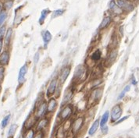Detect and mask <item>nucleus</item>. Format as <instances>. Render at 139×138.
Listing matches in <instances>:
<instances>
[{"label": "nucleus", "instance_id": "nucleus-3", "mask_svg": "<svg viewBox=\"0 0 139 138\" xmlns=\"http://www.w3.org/2000/svg\"><path fill=\"white\" fill-rule=\"evenodd\" d=\"M72 114H73V105L70 104H67L65 107L63 108V109L61 110L60 113V119L62 121H67L71 116Z\"/></svg>", "mask_w": 139, "mask_h": 138}, {"label": "nucleus", "instance_id": "nucleus-26", "mask_svg": "<svg viewBox=\"0 0 139 138\" xmlns=\"http://www.w3.org/2000/svg\"><path fill=\"white\" fill-rule=\"evenodd\" d=\"M64 13V10L63 9H56L55 10L53 13V16H52V18H56V17H58V16H60L63 14Z\"/></svg>", "mask_w": 139, "mask_h": 138}, {"label": "nucleus", "instance_id": "nucleus-2", "mask_svg": "<svg viewBox=\"0 0 139 138\" xmlns=\"http://www.w3.org/2000/svg\"><path fill=\"white\" fill-rule=\"evenodd\" d=\"M58 81H59V80L57 77L53 78L50 80V82L47 87V90H46V96L48 98H51L53 95L55 94V93L57 90V86H58V83H59Z\"/></svg>", "mask_w": 139, "mask_h": 138}, {"label": "nucleus", "instance_id": "nucleus-33", "mask_svg": "<svg viewBox=\"0 0 139 138\" xmlns=\"http://www.w3.org/2000/svg\"><path fill=\"white\" fill-rule=\"evenodd\" d=\"M128 118H129V116H124V117H123L121 119H118L116 123H115V125H117V124H119V123H122L123 121H124V120H126Z\"/></svg>", "mask_w": 139, "mask_h": 138}, {"label": "nucleus", "instance_id": "nucleus-36", "mask_svg": "<svg viewBox=\"0 0 139 138\" xmlns=\"http://www.w3.org/2000/svg\"><path fill=\"white\" fill-rule=\"evenodd\" d=\"M102 133H103V134H107V133H108V127L105 126V127H102Z\"/></svg>", "mask_w": 139, "mask_h": 138}, {"label": "nucleus", "instance_id": "nucleus-20", "mask_svg": "<svg viewBox=\"0 0 139 138\" xmlns=\"http://www.w3.org/2000/svg\"><path fill=\"white\" fill-rule=\"evenodd\" d=\"M49 13H50V11H49V9H43V10L42 11L40 18H39V20H38V23H39L41 25L43 24V23L45 22V19L47 18V16H48V15L49 14Z\"/></svg>", "mask_w": 139, "mask_h": 138}, {"label": "nucleus", "instance_id": "nucleus-18", "mask_svg": "<svg viewBox=\"0 0 139 138\" xmlns=\"http://www.w3.org/2000/svg\"><path fill=\"white\" fill-rule=\"evenodd\" d=\"M99 119H96L93 123H92V125H91V127H90V129H89V130H88V135L89 136H92V135H94L95 133H96V131L98 130V128H99Z\"/></svg>", "mask_w": 139, "mask_h": 138}, {"label": "nucleus", "instance_id": "nucleus-35", "mask_svg": "<svg viewBox=\"0 0 139 138\" xmlns=\"http://www.w3.org/2000/svg\"><path fill=\"white\" fill-rule=\"evenodd\" d=\"M3 44H4V41H3V39H2V40H0V54H1L2 52Z\"/></svg>", "mask_w": 139, "mask_h": 138}, {"label": "nucleus", "instance_id": "nucleus-22", "mask_svg": "<svg viewBox=\"0 0 139 138\" xmlns=\"http://www.w3.org/2000/svg\"><path fill=\"white\" fill-rule=\"evenodd\" d=\"M17 127H17L16 124H13V125L10 126V127H9V131H8V134H7L8 137L11 138L14 136V134H15L16 130H17Z\"/></svg>", "mask_w": 139, "mask_h": 138}, {"label": "nucleus", "instance_id": "nucleus-10", "mask_svg": "<svg viewBox=\"0 0 139 138\" xmlns=\"http://www.w3.org/2000/svg\"><path fill=\"white\" fill-rule=\"evenodd\" d=\"M27 71H28V65L25 63L20 67V69L19 70V74H18L19 84H23L25 82V76L27 73Z\"/></svg>", "mask_w": 139, "mask_h": 138}, {"label": "nucleus", "instance_id": "nucleus-16", "mask_svg": "<svg viewBox=\"0 0 139 138\" xmlns=\"http://www.w3.org/2000/svg\"><path fill=\"white\" fill-rule=\"evenodd\" d=\"M12 36H13V28L9 27L6 30L5 37L3 38V41H4L5 45L6 46H9L10 45V42H11V40H12Z\"/></svg>", "mask_w": 139, "mask_h": 138}, {"label": "nucleus", "instance_id": "nucleus-25", "mask_svg": "<svg viewBox=\"0 0 139 138\" xmlns=\"http://www.w3.org/2000/svg\"><path fill=\"white\" fill-rule=\"evenodd\" d=\"M34 131L32 129H28V130L25 132L23 138H34Z\"/></svg>", "mask_w": 139, "mask_h": 138}, {"label": "nucleus", "instance_id": "nucleus-38", "mask_svg": "<svg viewBox=\"0 0 139 138\" xmlns=\"http://www.w3.org/2000/svg\"><path fill=\"white\" fill-rule=\"evenodd\" d=\"M132 77H133V79L131 80V83H132L133 85H137V80H136V79L135 78L134 76H133Z\"/></svg>", "mask_w": 139, "mask_h": 138}, {"label": "nucleus", "instance_id": "nucleus-30", "mask_svg": "<svg viewBox=\"0 0 139 138\" xmlns=\"http://www.w3.org/2000/svg\"><path fill=\"white\" fill-rule=\"evenodd\" d=\"M117 7V3L115 2V0H111L109 3V8L112 10H113L115 8Z\"/></svg>", "mask_w": 139, "mask_h": 138}, {"label": "nucleus", "instance_id": "nucleus-31", "mask_svg": "<svg viewBox=\"0 0 139 138\" xmlns=\"http://www.w3.org/2000/svg\"><path fill=\"white\" fill-rule=\"evenodd\" d=\"M39 59H40V53L38 52H37L34 56V64H37L39 61Z\"/></svg>", "mask_w": 139, "mask_h": 138}, {"label": "nucleus", "instance_id": "nucleus-24", "mask_svg": "<svg viewBox=\"0 0 139 138\" xmlns=\"http://www.w3.org/2000/svg\"><path fill=\"white\" fill-rule=\"evenodd\" d=\"M7 16H8V13L5 9H2L0 12V27L3 25L4 22L5 21L7 18Z\"/></svg>", "mask_w": 139, "mask_h": 138}, {"label": "nucleus", "instance_id": "nucleus-12", "mask_svg": "<svg viewBox=\"0 0 139 138\" xmlns=\"http://www.w3.org/2000/svg\"><path fill=\"white\" fill-rule=\"evenodd\" d=\"M57 108V101L54 98H49L47 102V113H53Z\"/></svg>", "mask_w": 139, "mask_h": 138}, {"label": "nucleus", "instance_id": "nucleus-37", "mask_svg": "<svg viewBox=\"0 0 139 138\" xmlns=\"http://www.w3.org/2000/svg\"><path fill=\"white\" fill-rule=\"evenodd\" d=\"M131 90V86L130 85H127L125 87H124V91L127 93V92H128L129 91Z\"/></svg>", "mask_w": 139, "mask_h": 138}, {"label": "nucleus", "instance_id": "nucleus-29", "mask_svg": "<svg viewBox=\"0 0 139 138\" xmlns=\"http://www.w3.org/2000/svg\"><path fill=\"white\" fill-rule=\"evenodd\" d=\"M5 67H2V66H0V82L2 83V80H4V77H5Z\"/></svg>", "mask_w": 139, "mask_h": 138}, {"label": "nucleus", "instance_id": "nucleus-40", "mask_svg": "<svg viewBox=\"0 0 139 138\" xmlns=\"http://www.w3.org/2000/svg\"><path fill=\"white\" fill-rule=\"evenodd\" d=\"M2 4L0 3V12H1L2 10Z\"/></svg>", "mask_w": 139, "mask_h": 138}, {"label": "nucleus", "instance_id": "nucleus-6", "mask_svg": "<svg viewBox=\"0 0 139 138\" xmlns=\"http://www.w3.org/2000/svg\"><path fill=\"white\" fill-rule=\"evenodd\" d=\"M84 124V118L83 117H79L77 119L74 120V122L72 123V133L75 135L79 133V131L81 130L82 127Z\"/></svg>", "mask_w": 139, "mask_h": 138}, {"label": "nucleus", "instance_id": "nucleus-42", "mask_svg": "<svg viewBox=\"0 0 139 138\" xmlns=\"http://www.w3.org/2000/svg\"><path fill=\"white\" fill-rule=\"evenodd\" d=\"M138 121L139 122V114H138Z\"/></svg>", "mask_w": 139, "mask_h": 138}, {"label": "nucleus", "instance_id": "nucleus-27", "mask_svg": "<svg viewBox=\"0 0 139 138\" xmlns=\"http://www.w3.org/2000/svg\"><path fill=\"white\" fill-rule=\"evenodd\" d=\"M4 8L5 10H8V9H10L12 8V6L13 5V0H9V1H6L5 3H4Z\"/></svg>", "mask_w": 139, "mask_h": 138}, {"label": "nucleus", "instance_id": "nucleus-14", "mask_svg": "<svg viewBox=\"0 0 139 138\" xmlns=\"http://www.w3.org/2000/svg\"><path fill=\"white\" fill-rule=\"evenodd\" d=\"M42 40H43V42H44V47L46 48L47 45L49 44V42L52 41L53 35L50 33V31L46 30V31H43V32L42 33Z\"/></svg>", "mask_w": 139, "mask_h": 138}, {"label": "nucleus", "instance_id": "nucleus-19", "mask_svg": "<svg viewBox=\"0 0 139 138\" xmlns=\"http://www.w3.org/2000/svg\"><path fill=\"white\" fill-rule=\"evenodd\" d=\"M109 112L106 111V112H104V114L102 115V116L101 118V120L99 122V126H101V127H105L106 124L107 123L108 120H109Z\"/></svg>", "mask_w": 139, "mask_h": 138}, {"label": "nucleus", "instance_id": "nucleus-7", "mask_svg": "<svg viewBox=\"0 0 139 138\" xmlns=\"http://www.w3.org/2000/svg\"><path fill=\"white\" fill-rule=\"evenodd\" d=\"M102 93H103V89L101 87H96L95 89H93V91L91 92V95H90V99L93 101V102H96L99 101L102 96Z\"/></svg>", "mask_w": 139, "mask_h": 138}, {"label": "nucleus", "instance_id": "nucleus-15", "mask_svg": "<svg viewBox=\"0 0 139 138\" xmlns=\"http://www.w3.org/2000/svg\"><path fill=\"white\" fill-rule=\"evenodd\" d=\"M111 22H112V19H111L110 16H106V17H104L102 19V20L99 27V31H102V30L107 28L110 25Z\"/></svg>", "mask_w": 139, "mask_h": 138}, {"label": "nucleus", "instance_id": "nucleus-28", "mask_svg": "<svg viewBox=\"0 0 139 138\" xmlns=\"http://www.w3.org/2000/svg\"><path fill=\"white\" fill-rule=\"evenodd\" d=\"M5 32H6V27L5 25H2L0 27V40H2L5 37Z\"/></svg>", "mask_w": 139, "mask_h": 138}, {"label": "nucleus", "instance_id": "nucleus-13", "mask_svg": "<svg viewBox=\"0 0 139 138\" xmlns=\"http://www.w3.org/2000/svg\"><path fill=\"white\" fill-rule=\"evenodd\" d=\"M49 119L46 117H42L37 123V127H36V130L38 131H43L45 127L49 125Z\"/></svg>", "mask_w": 139, "mask_h": 138}, {"label": "nucleus", "instance_id": "nucleus-17", "mask_svg": "<svg viewBox=\"0 0 139 138\" xmlns=\"http://www.w3.org/2000/svg\"><path fill=\"white\" fill-rule=\"evenodd\" d=\"M90 58L94 63L99 62L101 59V58H102V51L100 49H96L95 51H94L92 52V54L91 55Z\"/></svg>", "mask_w": 139, "mask_h": 138}, {"label": "nucleus", "instance_id": "nucleus-4", "mask_svg": "<svg viewBox=\"0 0 139 138\" xmlns=\"http://www.w3.org/2000/svg\"><path fill=\"white\" fill-rule=\"evenodd\" d=\"M122 109L120 105H116L111 110V121L112 123H116L118 119H120L122 116Z\"/></svg>", "mask_w": 139, "mask_h": 138}, {"label": "nucleus", "instance_id": "nucleus-5", "mask_svg": "<svg viewBox=\"0 0 139 138\" xmlns=\"http://www.w3.org/2000/svg\"><path fill=\"white\" fill-rule=\"evenodd\" d=\"M73 93H74L73 87H69L68 88H67L65 90L64 94H63V101H62V106L69 103L70 100L72 99L73 96Z\"/></svg>", "mask_w": 139, "mask_h": 138}, {"label": "nucleus", "instance_id": "nucleus-32", "mask_svg": "<svg viewBox=\"0 0 139 138\" xmlns=\"http://www.w3.org/2000/svg\"><path fill=\"white\" fill-rule=\"evenodd\" d=\"M34 138H44V132L43 131H38L34 135Z\"/></svg>", "mask_w": 139, "mask_h": 138}, {"label": "nucleus", "instance_id": "nucleus-8", "mask_svg": "<svg viewBox=\"0 0 139 138\" xmlns=\"http://www.w3.org/2000/svg\"><path fill=\"white\" fill-rule=\"evenodd\" d=\"M85 69L86 68L82 64L77 66V67L75 68V70H74V73H73V79H75L76 80H81L83 76L85 74Z\"/></svg>", "mask_w": 139, "mask_h": 138}, {"label": "nucleus", "instance_id": "nucleus-23", "mask_svg": "<svg viewBox=\"0 0 139 138\" xmlns=\"http://www.w3.org/2000/svg\"><path fill=\"white\" fill-rule=\"evenodd\" d=\"M10 118H11V115H10V114H8L7 116H5L2 119V122H1V128H2V129H4L5 127H7V125H8L9 120H10Z\"/></svg>", "mask_w": 139, "mask_h": 138}, {"label": "nucleus", "instance_id": "nucleus-34", "mask_svg": "<svg viewBox=\"0 0 139 138\" xmlns=\"http://www.w3.org/2000/svg\"><path fill=\"white\" fill-rule=\"evenodd\" d=\"M125 91L123 90V91H121V93L119 94V96H118V100H121L122 98H124V96H125Z\"/></svg>", "mask_w": 139, "mask_h": 138}, {"label": "nucleus", "instance_id": "nucleus-43", "mask_svg": "<svg viewBox=\"0 0 139 138\" xmlns=\"http://www.w3.org/2000/svg\"><path fill=\"white\" fill-rule=\"evenodd\" d=\"M5 1H9V0H5Z\"/></svg>", "mask_w": 139, "mask_h": 138}, {"label": "nucleus", "instance_id": "nucleus-9", "mask_svg": "<svg viewBox=\"0 0 139 138\" xmlns=\"http://www.w3.org/2000/svg\"><path fill=\"white\" fill-rule=\"evenodd\" d=\"M70 71H71V67L69 65L65 66L63 69H61L60 73V80H59L61 83H64L66 82V80L69 77Z\"/></svg>", "mask_w": 139, "mask_h": 138}, {"label": "nucleus", "instance_id": "nucleus-41", "mask_svg": "<svg viewBox=\"0 0 139 138\" xmlns=\"http://www.w3.org/2000/svg\"><path fill=\"white\" fill-rule=\"evenodd\" d=\"M2 91V84H1V82H0V92Z\"/></svg>", "mask_w": 139, "mask_h": 138}, {"label": "nucleus", "instance_id": "nucleus-39", "mask_svg": "<svg viewBox=\"0 0 139 138\" xmlns=\"http://www.w3.org/2000/svg\"><path fill=\"white\" fill-rule=\"evenodd\" d=\"M120 34H121V36H123L124 35V27L123 26H121L120 27Z\"/></svg>", "mask_w": 139, "mask_h": 138}, {"label": "nucleus", "instance_id": "nucleus-1", "mask_svg": "<svg viewBox=\"0 0 139 138\" xmlns=\"http://www.w3.org/2000/svg\"><path fill=\"white\" fill-rule=\"evenodd\" d=\"M35 109L34 117L37 119L42 118L47 113V101L43 99V101L39 102L38 105L35 106Z\"/></svg>", "mask_w": 139, "mask_h": 138}, {"label": "nucleus", "instance_id": "nucleus-21", "mask_svg": "<svg viewBox=\"0 0 139 138\" xmlns=\"http://www.w3.org/2000/svg\"><path fill=\"white\" fill-rule=\"evenodd\" d=\"M117 51L116 49H113L107 56V62L109 63H113L117 59Z\"/></svg>", "mask_w": 139, "mask_h": 138}, {"label": "nucleus", "instance_id": "nucleus-11", "mask_svg": "<svg viewBox=\"0 0 139 138\" xmlns=\"http://www.w3.org/2000/svg\"><path fill=\"white\" fill-rule=\"evenodd\" d=\"M10 59V52L8 50H4L0 54V66L5 67L9 64Z\"/></svg>", "mask_w": 139, "mask_h": 138}]
</instances>
